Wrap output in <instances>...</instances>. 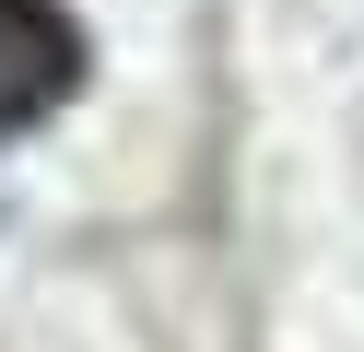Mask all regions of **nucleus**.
Segmentation results:
<instances>
[{"instance_id":"1","label":"nucleus","mask_w":364,"mask_h":352,"mask_svg":"<svg viewBox=\"0 0 364 352\" xmlns=\"http://www.w3.org/2000/svg\"><path fill=\"white\" fill-rule=\"evenodd\" d=\"M82 82V36L59 0H0V141L36 129L48 106H71Z\"/></svg>"}]
</instances>
